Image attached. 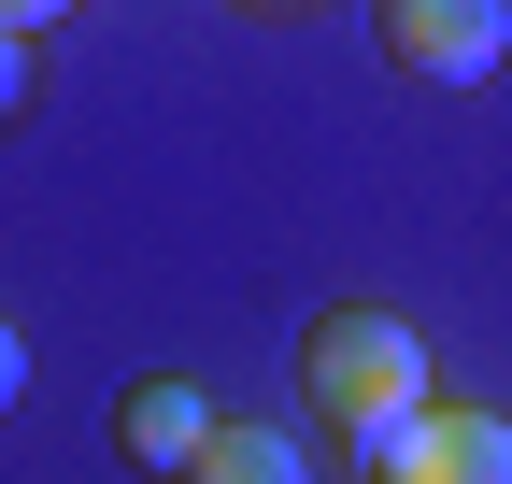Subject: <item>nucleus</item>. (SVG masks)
<instances>
[{"mask_svg": "<svg viewBox=\"0 0 512 484\" xmlns=\"http://www.w3.org/2000/svg\"><path fill=\"white\" fill-rule=\"evenodd\" d=\"M15 399H29V328L0 314V413H15Z\"/></svg>", "mask_w": 512, "mask_h": 484, "instance_id": "obj_7", "label": "nucleus"}, {"mask_svg": "<svg viewBox=\"0 0 512 484\" xmlns=\"http://www.w3.org/2000/svg\"><path fill=\"white\" fill-rule=\"evenodd\" d=\"M200 442H214V399L185 385V371H143V385L114 399V456H128V470L185 484V456H200Z\"/></svg>", "mask_w": 512, "mask_h": 484, "instance_id": "obj_4", "label": "nucleus"}, {"mask_svg": "<svg viewBox=\"0 0 512 484\" xmlns=\"http://www.w3.org/2000/svg\"><path fill=\"white\" fill-rule=\"evenodd\" d=\"M356 15H370V0H356Z\"/></svg>", "mask_w": 512, "mask_h": 484, "instance_id": "obj_10", "label": "nucleus"}, {"mask_svg": "<svg viewBox=\"0 0 512 484\" xmlns=\"http://www.w3.org/2000/svg\"><path fill=\"white\" fill-rule=\"evenodd\" d=\"M185 484H313V456L285 428H242V413H214V442L185 456Z\"/></svg>", "mask_w": 512, "mask_h": 484, "instance_id": "obj_5", "label": "nucleus"}, {"mask_svg": "<svg viewBox=\"0 0 512 484\" xmlns=\"http://www.w3.org/2000/svg\"><path fill=\"white\" fill-rule=\"evenodd\" d=\"M370 43L399 86H484L512 57V0H370Z\"/></svg>", "mask_w": 512, "mask_h": 484, "instance_id": "obj_2", "label": "nucleus"}, {"mask_svg": "<svg viewBox=\"0 0 512 484\" xmlns=\"http://www.w3.org/2000/svg\"><path fill=\"white\" fill-rule=\"evenodd\" d=\"M57 15H86V0H0V29H29V43H43Z\"/></svg>", "mask_w": 512, "mask_h": 484, "instance_id": "obj_8", "label": "nucleus"}, {"mask_svg": "<svg viewBox=\"0 0 512 484\" xmlns=\"http://www.w3.org/2000/svg\"><path fill=\"white\" fill-rule=\"evenodd\" d=\"M29 114V29H0V129Z\"/></svg>", "mask_w": 512, "mask_h": 484, "instance_id": "obj_6", "label": "nucleus"}, {"mask_svg": "<svg viewBox=\"0 0 512 484\" xmlns=\"http://www.w3.org/2000/svg\"><path fill=\"white\" fill-rule=\"evenodd\" d=\"M242 15H299V0H242Z\"/></svg>", "mask_w": 512, "mask_h": 484, "instance_id": "obj_9", "label": "nucleus"}, {"mask_svg": "<svg viewBox=\"0 0 512 484\" xmlns=\"http://www.w3.org/2000/svg\"><path fill=\"white\" fill-rule=\"evenodd\" d=\"M299 413H313V442L328 456H384L427 413V328H399L384 299H342V314H313L299 328Z\"/></svg>", "mask_w": 512, "mask_h": 484, "instance_id": "obj_1", "label": "nucleus"}, {"mask_svg": "<svg viewBox=\"0 0 512 484\" xmlns=\"http://www.w3.org/2000/svg\"><path fill=\"white\" fill-rule=\"evenodd\" d=\"M356 484H512V428L470 399H427L384 456H356Z\"/></svg>", "mask_w": 512, "mask_h": 484, "instance_id": "obj_3", "label": "nucleus"}]
</instances>
